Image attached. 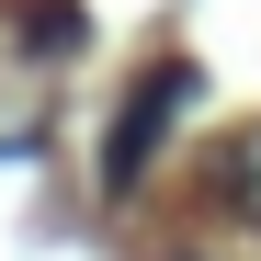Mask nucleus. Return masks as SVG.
<instances>
[{"label": "nucleus", "instance_id": "f257e3e1", "mask_svg": "<svg viewBox=\"0 0 261 261\" xmlns=\"http://www.w3.org/2000/svg\"><path fill=\"white\" fill-rule=\"evenodd\" d=\"M193 102V68H148L137 91H125V114H114V148H102V182L114 193H137L148 182V159H159V137H170V114Z\"/></svg>", "mask_w": 261, "mask_h": 261}, {"label": "nucleus", "instance_id": "f03ea898", "mask_svg": "<svg viewBox=\"0 0 261 261\" xmlns=\"http://www.w3.org/2000/svg\"><path fill=\"white\" fill-rule=\"evenodd\" d=\"M204 193L227 204L239 227H261V125H250V137H227V148H216V170H204Z\"/></svg>", "mask_w": 261, "mask_h": 261}, {"label": "nucleus", "instance_id": "7ed1b4c3", "mask_svg": "<svg viewBox=\"0 0 261 261\" xmlns=\"http://www.w3.org/2000/svg\"><path fill=\"white\" fill-rule=\"evenodd\" d=\"M34 57H57V46H80V0H46V12H34V34H23Z\"/></svg>", "mask_w": 261, "mask_h": 261}]
</instances>
